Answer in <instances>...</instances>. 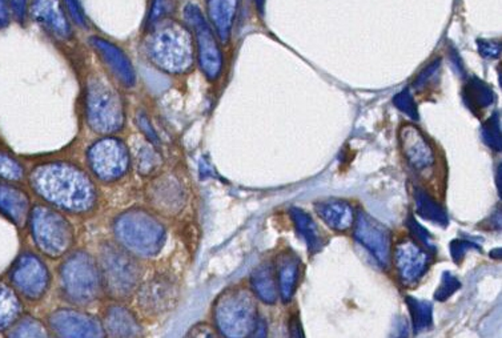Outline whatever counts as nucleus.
<instances>
[{
    "label": "nucleus",
    "instance_id": "20",
    "mask_svg": "<svg viewBox=\"0 0 502 338\" xmlns=\"http://www.w3.org/2000/svg\"><path fill=\"white\" fill-rule=\"evenodd\" d=\"M239 0H206V11L222 43H228Z\"/></svg>",
    "mask_w": 502,
    "mask_h": 338
},
{
    "label": "nucleus",
    "instance_id": "43",
    "mask_svg": "<svg viewBox=\"0 0 502 338\" xmlns=\"http://www.w3.org/2000/svg\"><path fill=\"white\" fill-rule=\"evenodd\" d=\"M450 246H452L453 260H455L456 263H458L464 256H466V252L470 248V246H472V244H470L469 242H464V240H456V242H453Z\"/></svg>",
    "mask_w": 502,
    "mask_h": 338
},
{
    "label": "nucleus",
    "instance_id": "24",
    "mask_svg": "<svg viewBox=\"0 0 502 338\" xmlns=\"http://www.w3.org/2000/svg\"><path fill=\"white\" fill-rule=\"evenodd\" d=\"M291 217L295 225H296L298 234L306 240L311 254H316L320 251L324 245L323 236H321L320 229H318L316 223L312 220V217L300 208H292Z\"/></svg>",
    "mask_w": 502,
    "mask_h": 338
},
{
    "label": "nucleus",
    "instance_id": "23",
    "mask_svg": "<svg viewBox=\"0 0 502 338\" xmlns=\"http://www.w3.org/2000/svg\"><path fill=\"white\" fill-rule=\"evenodd\" d=\"M30 200L25 192L0 183V211L7 214L16 225H22L27 219Z\"/></svg>",
    "mask_w": 502,
    "mask_h": 338
},
{
    "label": "nucleus",
    "instance_id": "37",
    "mask_svg": "<svg viewBox=\"0 0 502 338\" xmlns=\"http://www.w3.org/2000/svg\"><path fill=\"white\" fill-rule=\"evenodd\" d=\"M408 226L410 229V234L415 236V239L417 240L418 244L423 246V248H426L427 251L435 252V246H433L432 243H430L429 234L426 231V229L423 228V226L418 224V223L413 219L408 220Z\"/></svg>",
    "mask_w": 502,
    "mask_h": 338
},
{
    "label": "nucleus",
    "instance_id": "26",
    "mask_svg": "<svg viewBox=\"0 0 502 338\" xmlns=\"http://www.w3.org/2000/svg\"><path fill=\"white\" fill-rule=\"evenodd\" d=\"M298 262L295 257H286L277 271V285L284 303H288L296 292L298 283Z\"/></svg>",
    "mask_w": 502,
    "mask_h": 338
},
{
    "label": "nucleus",
    "instance_id": "4",
    "mask_svg": "<svg viewBox=\"0 0 502 338\" xmlns=\"http://www.w3.org/2000/svg\"><path fill=\"white\" fill-rule=\"evenodd\" d=\"M215 321L224 336H251L259 321L254 296L246 289H229L215 305Z\"/></svg>",
    "mask_w": 502,
    "mask_h": 338
},
{
    "label": "nucleus",
    "instance_id": "40",
    "mask_svg": "<svg viewBox=\"0 0 502 338\" xmlns=\"http://www.w3.org/2000/svg\"><path fill=\"white\" fill-rule=\"evenodd\" d=\"M65 3L75 23L80 27H85L87 23H85V11H83L82 5H80V0H65Z\"/></svg>",
    "mask_w": 502,
    "mask_h": 338
},
{
    "label": "nucleus",
    "instance_id": "1",
    "mask_svg": "<svg viewBox=\"0 0 502 338\" xmlns=\"http://www.w3.org/2000/svg\"><path fill=\"white\" fill-rule=\"evenodd\" d=\"M31 187L45 202L73 214H85L96 204L93 180L67 163H48L34 169Z\"/></svg>",
    "mask_w": 502,
    "mask_h": 338
},
{
    "label": "nucleus",
    "instance_id": "28",
    "mask_svg": "<svg viewBox=\"0 0 502 338\" xmlns=\"http://www.w3.org/2000/svg\"><path fill=\"white\" fill-rule=\"evenodd\" d=\"M416 208H417V214L423 216L424 219L429 220V222L436 223V224L446 226L447 223V217L446 211L437 204V202L432 199L427 192L416 189Z\"/></svg>",
    "mask_w": 502,
    "mask_h": 338
},
{
    "label": "nucleus",
    "instance_id": "25",
    "mask_svg": "<svg viewBox=\"0 0 502 338\" xmlns=\"http://www.w3.org/2000/svg\"><path fill=\"white\" fill-rule=\"evenodd\" d=\"M252 289L256 296L266 303L277 301V280L275 279L274 268L269 263L259 266L252 274Z\"/></svg>",
    "mask_w": 502,
    "mask_h": 338
},
{
    "label": "nucleus",
    "instance_id": "46",
    "mask_svg": "<svg viewBox=\"0 0 502 338\" xmlns=\"http://www.w3.org/2000/svg\"><path fill=\"white\" fill-rule=\"evenodd\" d=\"M291 334L294 337H303V334L298 333V320L297 317H295V319L291 320Z\"/></svg>",
    "mask_w": 502,
    "mask_h": 338
},
{
    "label": "nucleus",
    "instance_id": "41",
    "mask_svg": "<svg viewBox=\"0 0 502 338\" xmlns=\"http://www.w3.org/2000/svg\"><path fill=\"white\" fill-rule=\"evenodd\" d=\"M166 14V0H154L152 3L151 14H149L148 25H155L163 19Z\"/></svg>",
    "mask_w": 502,
    "mask_h": 338
},
{
    "label": "nucleus",
    "instance_id": "33",
    "mask_svg": "<svg viewBox=\"0 0 502 338\" xmlns=\"http://www.w3.org/2000/svg\"><path fill=\"white\" fill-rule=\"evenodd\" d=\"M13 337H45V326L39 323V321L33 319L23 320L22 323H18L14 329Z\"/></svg>",
    "mask_w": 502,
    "mask_h": 338
},
{
    "label": "nucleus",
    "instance_id": "19",
    "mask_svg": "<svg viewBox=\"0 0 502 338\" xmlns=\"http://www.w3.org/2000/svg\"><path fill=\"white\" fill-rule=\"evenodd\" d=\"M90 43L120 83H123L126 87H132L135 84V71L126 54L107 40L96 38V36L91 38Z\"/></svg>",
    "mask_w": 502,
    "mask_h": 338
},
{
    "label": "nucleus",
    "instance_id": "8",
    "mask_svg": "<svg viewBox=\"0 0 502 338\" xmlns=\"http://www.w3.org/2000/svg\"><path fill=\"white\" fill-rule=\"evenodd\" d=\"M87 120L93 131L100 134H115L125 125L122 100L103 80L91 79L88 82Z\"/></svg>",
    "mask_w": 502,
    "mask_h": 338
},
{
    "label": "nucleus",
    "instance_id": "38",
    "mask_svg": "<svg viewBox=\"0 0 502 338\" xmlns=\"http://www.w3.org/2000/svg\"><path fill=\"white\" fill-rule=\"evenodd\" d=\"M438 70H440V60L438 62L432 63L428 68L423 71L420 75L417 76L415 82L416 90H423L427 88V85L435 79V76L437 75Z\"/></svg>",
    "mask_w": 502,
    "mask_h": 338
},
{
    "label": "nucleus",
    "instance_id": "5",
    "mask_svg": "<svg viewBox=\"0 0 502 338\" xmlns=\"http://www.w3.org/2000/svg\"><path fill=\"white\" fill-rule=\"evenodd\" d=\"M102 274L90 254L76 252L60 269V285L65 299L76 305H88L99 297Z\"/></svg>",
    "mask_w": 502,
    "mask_h": 338
},
{
    "label": "nucleus",
    "instance_id": "39",
    "mask_svg": "<svg viewBox=\"0 0 502 338\" xmlns=\"http://www.w3.org/2000/svg\"><path fill=\"white\" fill-rule=\"evenodd\" d=\"M478 53L487 59H497L501 54V45L493 40H478Z\"/></svg>",
    "mask_w": 502,
    "mask_h": 338
},
{
    "label": "nucleus",
    "instance_id": "2",
    "mask_svg": "<svg viewBox=\"0 0 502 338\" xmlns=\"http://www.w3.org/2000/svg\"><path fill=\"white\" fill-rule=\"evenodd\" d=\"M146 51L148 59L165 73L180 75L194 67V40L185 25L162 19L151 25Z\"/></svg>",
    "mask_w": 502,
    "mask_h": 338
},
{
    "label": "nucleus",
    "instance_id": "13",
    "mask_svg": "<svg viewBox=\"0 0 502 338\" xmlns=\"http://www.w3.org/2000/svg\"><path fill=\"white\" fill-rule=\"evenodd\" d=\"M354 224L355 239L371 252L376 262L384 268H388L392 257L391 234L388 229L364 212H358Z\"/></svg>",
    "mask_w": 502,
    "mask_h": 338
},
{
    "label": "nucleus",
    "instance_id": "17",
    "mask_svg": "<svg viewBox=\"0 0 502 338\" xmlns=\"http://www.w3.org/2000/svg\"><path fill=\"white\" fill-rule=\"evenodd\" d=\"M393 262L404 285H413L428 271L430 256L423 246L413 242H403L396 246Z\"/></svg>",
    "mask_w": 502,
    "mask_h": 338
},
{
    "label": "nucleus",
    "instance_id": "7",
    "mask_svg": "<svg viewBox=\"0 0 502 338\" xmlns=\"http://www.w3.org/2000/svg\"><path fill=\"white\" fill-rule=\"evenodd\" d=\"M100 274L103 285L111 297L125 300L139 288L140 266L125 249L112 244L100 252Z\"/></svg>",
    "mask_w": 502,
    "mask_h": 338
},
{
    "label": "nucleus",
    "instance_id": "42",
    "mask_svg": "<svg viewBox=\"0 0 502 338\" xmlns=\"http://www.w3.org/2000/svg\"><path fill=\"white\" fill-rule=\"evenodd\" d=\"M137 125H139L140 130L145 132L146 136H147V139H149V142H151L152 144H157L156 134H155V131L152 130L151 124H149L146 114H137Z\"/></svg>",
    "mask_w": 502,
    "mask_h": 338
},
{
    "label": "nucleus",
    "instance_id": "21",
    "mask_svg": "<svg viewBox=\"0 0 502 338\" xmlns=\"http://www.w3.org/2000/svg\"><path fill=\"white\" fill-rule=\"evenodd\" d=\"M315 208L320 219L334 231L346 232L354 226V208L348 203L341 200H326L316 203Z\"/></svg>",
    "mask_w": 502,
    "mask_h": 338
},
{
    "label": "nucleus",
    "instance_id": "36",
    "mask_svg": "<svg viewBox=\"0 0 502 338\" xmlns=\"http://www.w3.org/2000/svg\"><path fill=\"white\" fill-rule=\"evenodd\" d=\"M460 288V282L450 273L444 274L443 282L438 286L435 297L438 301H446L447 297L452 296L457 289Z\"/></svg>",
    "mask_w": 502,
    "mask_h": 338
},
{
    "label": "nucleus",
    "instance_id": "47",
    "mask_svg": "<svg viewBox=\"0 0 502 338\" xmlns=\"http://www.w3.org/2000/svg\"><path fill=\"white\" fill-rule=\"evenodd\" d=\"M255 3H256L257 8H259L260 13H263L264 3H266V0H255Z\"/></svg>",
    "mask_w": 502,
    "mask_h": 338
},
{
    "label": "nucleus",
    "instance_id": "18",
    "mask_svg": "<svg viewBox=\"0 0 502 338\" xmlns=\"http://www.w3.org/2000/svg\"><path fill=\"white\" fill-rule=\"evenodd\" d=\"M31 14L40 25L54 34L56 38L65 40L73 36L70 23L65 18L59 0H33Z\"/></svg>",
    "mask_w": 502,
    "mask_h": 338
},
{
    "label": "nucleus",
    "instance_id": "22",
    "mask_svg": "<svg viewBox=\"0 0 502 338\" xmlns=\"http://www.w3.org/2000/svg\"><path fill=\"white\" fill-rule=\"evenodd\" d=\"M140 328L136 317L123 306H111L105 316V332L112 337H136Z\"/></svg>",
    "mask_w": 502,
    "mask_h": 338
},
{
    "label": "nucleus",
    "instance_id": "16",
    "mask_svg": "<svg viewBox=\"0 0 502 338\" xmlns=\"http://www.w3.org/2000/svg\"><path fill=\"white\" fill-rule=\"evenodd\" d=\"M51 329L60 337H103L102 323L90 314L82 312L60 309L54 312L50 319Z\"/></svg>",
    "mask_w": 502,
    "mask_h": 338
},
{
    "label": "nucleus",
    "instance_id": "44",
    "mask_svg": "<svg viewBox=\"0 0 502 338\" xmlns=\"http://www.w3.org/2000/svg\"><path fill=\"white\" fill-rule=\"evenodd\" d=\"M10 7L13 10L14 15L23 22L25 16V7H27V0H10Z\"/></svg>",
    "mask_w": 502,
    "mask_h": 338
},
{
    "label": "nucleus",
    "instance_id": "12",
    "mask_svg": "<svg viewBox=\"0 0 502 338\" xmlns=\"http://www.w3.org/2000/svg\"><path fill=\"white\" fill-rule=\"evenodd\" d=\"M13 285L28 300H40L50 286V273L45 263L35 254H25L14 263L10 272Z\"/></svg>",
    "mask_w": 502,
    "mask_h": 338
},
{
    "label": "nucleus",
    "instance_id": "6",
    "mask_svg": "<svg viewBox=\"0 0 502 338\" xmlns=\"http://www.w3.org/2000/svg\"><path fill=\"white\" fill-rule=\"evenodd\" d=\"M31 234L37 248L51 259L65 256L75 243L70 222L45 205H36L31 212Z\"/></svg>",
    "mask_w": 502,
    "mask_h": 338
},
{
    "label": "nucleus",
    "instance_id": "30",
    "mask_svg": "<svg viewBox=\"0 0 502 338\" xmlns=\"http://www.w3.org/2000/svg\"><path fill=\"white\" fill-rule=\"evenodd\" d=\"M136 154L137 171L143 176H152L162 167V156L147 143H140Z\"/></svg>",
    "mask_w": 502,
    "mask_h": 338
},
{
    "label": "nucleus",
    "instance_id": "29",
    "mask_svg": "<svg viewBox=\"0 0 502 338\" xmlns=\"http://www.w3.org/2000/svg\"><path fill=\"white\" fill-rule=\"evenodd\" d=\"M20 309L18 296L8 286L0 283V331L8 328L16 320Z\"/></svg>",
    "mask_w": 502,
    "mask_h": 338
},
{
    "label": "nucleus",
    "instance_id": "11",
    "mask_svg": "<svg viewBox=\"0 0 502 338\" xmlns=\"http://www.w3.org/2000/svg\"><path fill=\"white\" fill-rule=\"evenodd\" d=\"M179 299V283L169 274H156L137 289V305L148 316L168 313Z\"/></svg>",
    "mask_w": 502,
    "mask_h": 338
},
{
    "label": "nucleus",
    "instance_id": "32",
    "mask_svg": "<svg viewBox=\"0 0 502 338\" xmlns=\"http://www.w3.org/2000/svg\"><path fill=\"white\" fill-rule=\"evenodd\" d=\"M483 137L485 143L492 148L493 151L500 152L501 150V131H500V120H498V114H493L489 120L484 123L483 125Z\"/></svg>",
    "mask_w": 502,
    "mask_h": 338
},
{
    "label": "nucleus",
    "instance_id": "34",
    "mask_svg": "<svg viewBox=\"0 0 502 338\" xmlns=\"http://www.w3.org/2000/svg\"><path fill=\"white\" fill-rule=\"evenodd\" d=\"M23 174H25V171L18 162L5 154H0V177L2 179L18 182L23 179Z\"/></svg>",
    "mask_w": 502,
    "mask_h": 338
},
{
    "label": "nucleus",
    "instance_id": "27",
    "mask_svg": "<svg viewBox=\"0 0 502 338\" xmlns=\"http://www.w3.org/2000/svg\"><path fill=\"white\" fill-rule=\"evenodd\" d=\"M464 97H466L470 110L476 113V110L480 111L489 107L495 100V94H493L492 88L483 80L477 79V77H470L466 85V90H464Z\"/></svg>",
    "mask_w": 502,
    "mask_h": 338
},
{
    "label": "nucleus",
    "instance_id": "9",
    "mask_svg": "<svg viewBox=\"0 0 502 338\" xmlns=\"http://www.w3.org/2000/svg\"><path fill=\"white\" fill-rule=\"evenodd\" d=\"M88 165L97 179L105 183L116 182L130 168V154L125 143L115 137H105L95 143L87 154Z\"/></svg>",
    "mask_w": 502,
    "mask_h": 338
},
{
    "label": "nucleus",
    "instance_id": "45",
    "mask_svg": "<svg viewBox=\"0 0 502 338\" xmlns=\"http://www.w3.org/2000/svg\"><path fill=\"white\" fill-rule=\"evenodd\" d=\"M10 22V5L8 0H0V28L5 27Z\"/></svg>",
    "mask_w": 502,
    "mask_h": 338
},
{
    "label": "nucleus",
    "instance_id": "3",
    "mask_svg": "<svg viewBox=\"0 0 502 338\" xmlns=\"http://www.w3.org/2000/svg\"><path fill=\"white\" fill-rule=\"evenodd\" d=\"M114 231L117 242L139 256H156L166 243L165 226L142 209L120 214L115 222Z\"/></svg>",
    "mask_w": 502,
    "mask_h": 338
},
{
    "label": "nucleus",
    "instance_id": "15",
    "mask_svg": "<svg viewBox=\"0 0 502 338\" xmlns=\"http://www.w3.org/2000/svg\"><path fill=\"white\" fill-rule=\"evenodd\" d=\"M400 143L407 162L418 174L427 176L433 171L437 154L423 132L415 125H404L400 130Z\"/></svg>",
    "mask_w": 502,
    "mask_h": 338
},
{
    "label": "nucleus",
    "instance_id": "10",
    "mask_svg": "<svg viewBox=\"0 0 502 338\" xmlns=\"http://www.w3.org/2000/svg\"><path fill=\"white\" fill-rule=\"evenodd\" d=\"M186 20L194 31L196 39L197 59L200 68L208 80H216L223 70V56L214 33L206 22L202 11L194 5L185 10Z\"/></svg>",
    "mask_w": 502,
    "mask_h": 338
},
{
    "label": "nucleus",
    "instance_id": "31",
    "mask_svg": "<svg viewBox=\"0 0 502 338\" xmlns=\"http://www.w3.org/2000/svg\"><path fill=\"white\" fill-rule=\"evenodd\" d=\"M408 305L410 313H412L413 323H415V331L424 332L428 331L432 325V305L427 301L409 299Z\"/></svg>",
    "mask_w": 502,
    "mask_h": 338
},
{
    "label": "nucleus",
    "instance_id": "35",
    "mask_svg": "<svg viewBox=\"0 0 502 338\" xmlns=\"http://www.w3.org/2000/svg\"><path fill=\"white\" fill-rule=\"evenodd\" d=\"M396 107L398 110L403 111L404 114H408L410 119L417 120V105H416L415 99L410 94L408 90L403 91V93L397 94L393 99Z\"/></svg>",
    "mask_w": 502,
    "mask_h": 338
},
{
    "label": "nucleus",
    "instance_id": "14",
    "mask_svg": "<svg viewBox=\"0 0 502 338\" xmlns=\"http://www.w3.org/2000/svg\"><path fill=\"white\" fill-rule=\"evenodd\" d=\"M147 199L149 204L159 214H166V216H176L186 207L185 185L175 174H163L149 185Z\"/></svg>",
    "mask_w": 502,
    "mask_h": 338
}]
</instances>
